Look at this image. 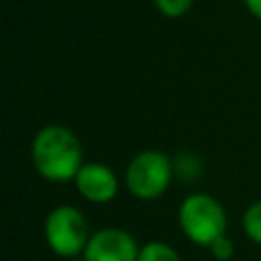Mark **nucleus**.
<instances>
[{"instance_id": "4", "label": "nucleus", "mask_w": 261, "mask_h": 261, "mask_svg": "<svg viewBox=\"0 0 261 261\" xmlns=\"http://www.w3.org/2000/svg\"><path fill=\"white\" fill-rule=\"evenodd\" d=\"M43 232L49 249L63 259H73L77 255H84L86 245L92 237L88 228V220L82 214V210L69 204L55 206L47 214Z\"/></svg>"}, {"instance_id": "12", "label": "nucleus", "mask_w": 261, "mask_h": 261, "mask_svg": "<svg viewBox=\"0 0 261 261\" xmlns=\"http://www.w3.org/2000/svg\"><path fill=\"white\" fill-rule=\"evenodd\" d=\"M65 261H86V259H84V257H82V259H80V257H73V259H65Z\"/></svg>"}, {"instance_id": "11", "label": "nucleus", "mask_w": 261, "mask_h": 261, "mask_svg": "<svg viewBox=\"0 0 261 261\" xmlns=\"http://www.w3.org/2000/svg\"><path fill=\"white\" fill-rule=\"evenodd\" d=\"M243 2H245L247 10H249L257 20H261V0H243Z\"/></svg>"}, {"instance_id": "10", "label": "nucleus", "mask_w": 261, "mask_h": 261, "mask_svg": "<svg viewBox=\"0 0 261 261\" xmlns=\"http://www.w3.org/2000/svg\"><path fill=\"white\" fill-rule=\"evenodd\" d=\"M210 255L216 259V261H228V259H232V255H234V245H232V241L224 234V237H220V239H216L210 247Z\"/></svg>"}, {"instance_id": "8", "label": "nucleus", "mask_w": 261, "mask_h": 261, "mask_svg": "<svg viewBox=\"0 0 261 261\" xmlns=\"http://www.w3.org/2000/svg\"><path fill=\"white\" fill-rule=\"evenodd\" d=\"M243 230L255 245H261V200L253 202L243 214Z\"/></svg>"}, {"instance_id": "3", "label": "nucleus", "mask_w": 261, "mask_h": 261, "mask_svg": "<svg viewBox=\"0 0 261 261\" xmlns=\"http://www.w3.org/2000/svg\"><path fill=\"white\" fill-rule=\"evenodd\" d=\"M173 165L171 159L159 149H145L137 153L126 169H124V184L128 192L137 200H157L163 196L171 184Z\"/></svg>"}, {"instance_id": "7", "label": "nucleus", "mask_w": 261, "mask_h": 261, "mask_svg": "<svg viewBox=\"0 0 261 261\" xmlns=\"http://www.w3.org/2000/svg\"><path fill=\"white\" fill-rule=\"evenodd\" d=\"M137 261H181L177 251L163 241H149L141 247Z\"/></svg>"}, {"instance_id": "1", "label": "nucleus", "mask_w": 261, "mask_h": 261, "mask_svg": "<svg viewBox=\"0 0 261 261\" xmlns=\"http://www.w3.org/2000/svg\"><path fill=\"white\" fill-rule=\"evenodd\" d=\"M31 159L41 177L47 181L75 179L84 165V153L75 133L63 124L43 126L31 145Z\"/></svg>"}, {"instance_id": "5", "label": "nucleus", "mask_w": 261, "mask_h": 261, "mask_svg": "<svg viewBox=\"0 0 261 261\" xmlns=\"http://www.w3.org/2000/svg\"><path fill=\"white\" fill-rule=\"evenodd\" d=\"M141 247L137 245L135 237L116 226H106L92 232L84 259L86 261H137Z\"/></svg>"}, {"instance_id": "9", "label": "nucleus", "mask_w": 261, "mask_h": 261, "mask_svg": "<svg viewBox=\"0 0 261 261\" xmlns=\"http://www.w3.org/2000/svg\"><path fill=\"white\" fill-rule=\"evenodd\" d=\"M153 4H155V8L163 16H167V18H179V16H184L192 8L194 0H153Z\"/></svg>"}, {"instance_id": "6", "label": "nucleus", "mask_w": 261, "mask_h": 261, "mask_svg": "<svg viewBox=\"0 0 261 261\" xmlns=\"http://www.w3.org/2000/svg\"><path fill=\"white\" fill-rule=\"evenodd\" d=\"M73 184H75L77 194L92 204H106V202L114 200V196L118 194L116 173L108 165L96 163V161L84 163L82 169L77 171Z\"/></svg>"}, {"instance_id": "2", "label": "nucleus", "mask_w": 261, "mask_h": 261, "mask_svg": "<svg viewBox=\"0 0 261 261\" xmlns=\"http://www.w3.org/2000/svg\"><path fill=\"white\" fill-rule=\"evenodd\" d=\"M177 224L188 241L198 247H210L216 239L226 234L224 206L210 194H190L177 210Z\"/></svg>"}]
</instances>
